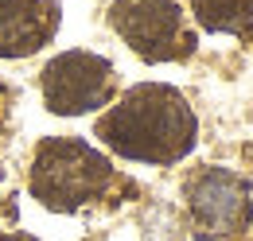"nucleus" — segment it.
Returning <instances> with one entry per match:
<instances>
[{"label":"nucleus","instance_id":"nucleus-8","mask_svg":"<svg viewBox=\"0 0 253 241\" xmlns=\"http://www.w3.org/2000/svg\"><path fill=\"white\" fill-rule=\"evenodd\" d=\"M0 241H35V238H28V234H0Z\"/></svg>","mask_w":253,"mask_h":241},{"label":"nucleus","instance_id":"nucleus-2","mask_svg":"<svg viewBox=\"0 0 253 241\" xmlns=\"http://www.w3.org/2000/svg\"><path fill=\"white\" fill-rule=\"evenodd\" d=\"M113 183V163L74 136H51L35 148L32 160V195L47 210L70 214L101 199Z\"/></svg>","mask_w":253,"mask_h":241},{"label":"nucleus","instance_id":"nucleus-6","mask_svg":"<svg viewBox=\"0 0 253 241\" xmlns=\"http://www.w3.org/2000/svg\"><path fill=\"white\" fill-rule=\"evenodd\" d=\"M59 31L55 0H0V59L35 55Z\"/></svg>","mask_w":253,"mask_h":241},{"label":"nucleus","instance_id":"nucleus-4","mask_svg":"<svg viewBox=\"0 0 253 241\" xmlns=\"http://www.w3.org/2000/svg\"><path fill=\"white\" fill-rule=\"evenodd\" d=\"M39 90L47 109L59 117L94 113L113 97V62L94 51H63L43 66Z\"/></svg>","mask_w":253,"mask_h":241},{"label":"nucleus","instance_id":"nucleus-3","mask_svg":"<svg viewBox=\"0 0 253 241\" xmlns=\"http://www.w3.org/2000/svg\"><path fill=\"white\" fill-rule=\"evenodd\" d=\"M109 24L144 62H175L195 51L179 0H113Z\"/></svg>","mask_w":253,"mask_h":241},{"label":"nucleus","instance_id":"nucleus-5","mask_svg":"<svg viewBox=\"0 0 253 241\" xmlns=\"http://www.w3.org/2000/svg\"><path fill=\"white\" fill-rule=\"evenodd\" d=\"M187 202L199 234H207V238H226V234L246 230L253 210L250 183L226 167H203L187 183Z\"/></svg>","mask_w":253,"mask_h":241},{"label":"nucleus","instance_id":"nucleus-7","mask_svg":"<svg viewBox=\"0 0 253 241\" xmlns=\"http://www.w3.org/2000/svg\"><path fill=\"white\" fill-rule=\"evenodd\" d=\"M195 20L218 35H250L253 31V0H191Z\"/></svg>","mask_w":253,"mask_h":241},{"label":"nucleus","instance_id":"nucleus-9","mask_svg":"<svg viewBox=\"0 0 253 241\" xmlns=\"http://www.w3.org/2000/svg\"><path fill=\"white\" fill-rule=\"evenodd\" d=\"M0 175H4V171H0Z\"/></svg>","mask_w":253,"mask_h":241},{"label":"nucleus","instance_id":"nucleus-1","mask_svg":"<svg viewBox=\"0 0 253 241\" xmlns=\"http://www.w3.org/2000/svg\"><path fill=\"white\" fill-rule=\"evenodd\" d=\"M97 136L121 160L168 167L191 156L199 140V117L175 86L140 82L117 105H109V113L97 120Z\"/></svg>","mask_w":253,"mask_h":241}]
</instances>
